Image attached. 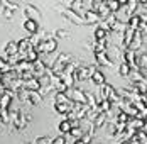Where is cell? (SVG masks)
Masks as SVG:
<instances>
[{"mask_svg":"<svg viewBox=\"0 0 147 144\" xmlns=\"http://www.w3.org/2000/svg\"><path fill=\"white\" fill-rule=\"evenodd\" d=\"M137 17H139V22L140 24H147V14H139Z\"/></svg>","mask_w":147,"mask_h":144,"instance_id":"cell-32","label":"cell"},{"mask_svg":"<svg viewBox=\"0 0 147 144\" xmlns=\"http://www.w3.org/2000/svg\"><path fill=\"white\" fill-rule=\"evenodd\" d=\"M24 14L27 19H32V20H37L39 17H41V10L36 7V5H32V3H27L26 7H24Z\"/></svg>","mask_w":147,"mask_h":144,"instance_id":"cell-8","label":"cell"},{"mask_svg":"<svg viewBox=\"0 0 147 144\" xmlns=\"http://www.w3.org/2000/svg\"><path fill=\"white\" fill-rule=\"evenodd\" d=\"M0 5H2V9H9V10H12V12H15V10L19 9V5H17L15 2H7V0H2Z\"/></svg>","mask_w":147,"mask_h":144,"instance_id":"cell-25","label":"cell"},{"mask_svg":"<svg viewBox=\"0 0 147 144\" xmlns=\"http://www.w3.org/2000/svg\"><path fill=\"white\" fill-rule=\"evenodd\" d=\"M3 15H5L7 19H12V15H14V12H12V10H9V9H3Z\"/></svg>","mask_w":147,"mask_h":144,"instance_id":"cell-33","label":"cell"},{"mask_svg":"<svg viewBox=\"0 0 147 144\" xmlns=\"http://www.w3.org/2000/svg\"><path fill=\"white\" fill-rule=\"evenodd\" d=\"M123 63H127L130 68H135V70H140L139 65H137V56L132 49H125L123 51Z\"/></svg>","mask_w":147,"mask_h":144,"instance_id":"cell-7","label":"cell"},{"mask_svg":"<svg viewBox=\"0 0 147 144\" xmlns=\"http://www.w3.org/2000/svg\"><path fill=\"white\" fill-rule=\"evenodd\" d=\"M129 119H130V117L125 114V112H122V110L118 112V115H117V122H120V124H127V120H129Z\"/></svg>","mask_w":147,"mask_h":144,"instance_id":"cell-28","label":"cell"},{"mask_svg":"<svg viewBox=\"0 0 147 144\" xmlns=\"http://www.w3.org/2000/svg\"><path fill=\"white\" fill-rule=\"evenodd\" d=\"M59 80H61V83H64L68 88H73V86H74L73 75H64V73H61V75H59Z\"/></svg>","mask_w":147,"mask_h":144,"instance_id":"cell-23","label":"cell"},{"mask_svg":"<svg viewBox=\"0 0 147 144\" xmlns=\"http://www.w3.org/2000/svg\"><path fill=\"white\" fill-rule=\"evenodd\" d=\"M66 95H68V98L73 102V103H81V105H85L86 103V93L83 92V90H80V88H68L66 90Z\"/></svg>","mask_w":147,"mask_h":144,"instance_id":"cell-3","label":"cell"},{"mask_svg":"<svg viewBox=\"0 0 147 144\" xmlns=\"http://www.w3.org/2000/svg\"><path fill=\"white\" fill-rule=\"evenodd\" d=\"M118 75H120V76H129V75H130V66L122 61V65L118 66Z\"/></svg>","mask_w":147,"mask_h":144,"instance_id":"cell-26","label":"cell"},{"mask_svg":"<svg viewBox=\"0 0 147 144\" xmlns=\"http://www.w3.org/2000/svg\"><path fill=\"white\" fill-rule=\"evenodd\" d=\"M56 48H58V39H56V37H53V39H49V41H46V43H44L46 54L54 53V51H56Z\"/></svg>","mask_w":147,"mask_h":144,"instance_id":"cell-19","label":"cell"},{"mask_svg":"<svg viewBox=\"0 0 147 144\" xmlns=\"http://www.w3.org/2000/svg\"><path fill=\"white\" fill-rule=\"evenodd\" d=\"M88 71H90V78H91V82H93L95 85L103 86L107 83V82H105V75H103L96 66H88Z\"/></svg>","mask_w":147,"mask_h":144,"instance_id":"cell-5","label":"cell"},{"mask_svg":"<svg viewBox=\"0 0 147 144\" xmlns=\"http://www.w3.org/2000/svg\"><path fill=\"white\" fill-rule=\"evenodd\" d=\"M26 100L32 103V105H39L41 102H42V97L39 95V92H29V90H26Z\"/></svg>","mask_w":147,"mask_h":144,"instance_id":"cell-14","label":"cell"},{"mask_svg":"<svg viewBox=\"0 0 147 144\" xmlns=\"http://www.w3.org/2000/svg\"><path fill=\"white\" fill-rule=\"evenodd\" d=\"M73 78L74 82H83V80H86V78H90V71H88V66H78L76 68V71L73 73Z\"/></svg>","mask_w":147,"mask_h":144,"instance_id":"cell-10","label":"cell"},{"mask_svg":"<svg viewBox=\"0 0 147 144\" xmlns=\"http://www.w3.org/2000/svg\"><path fill=\"white\" fill-rule=\"evenodd\" d=\"M24 29L27 31L29 36H36L39 32V22L37 20H32V19H26L24 20Z\"/></svg>","mask_w":147,"mask_h":144,"instance_id":"cell-9","label":"cell"},{"mask_svg":"<svg viewBox=\"0 0 147 144\" xmlns=\"http://www.w3.org/2000/svg\"><path fill=\"white\" fill-rule=\"evenodd\" d=\"M102 97L103 98H107V100H110L112 103H118V102L122 100L120 93H118L110 83H105V85L102 86Z\"/></svg>","mask_w":147,"mask_h":144,"instance_id":"cell-2","label":"cell"},{"mask_svg":"<svg viewBox=\"0 0 147 144\" xmlns=\"http://www.w3.org/2000/svg\"><path fill=\"white\" fill-rule=\"evenodd\" d=\"M140 46H142V34L139 31H135L134 39H132V43H130V46H129V49H132L134 53H135L137 49H140Z\"/></svg>","mask_w":147,"mask_h":144,"instance_id":"cell-16","label":"cell"},{"mask_svg":"<svg viewBox=\"0 0 147 144\" xmlns=\"http://www.w3.org/2000/svg\"><path fill=\"white\" fill-rule=\"evenodd\" d=\"M54 36H56L58 39H64V37H68V36H69V32H68L66 29H58V31L54 32Z\"/></svg>","mask_w":147,"mask_h":144,"instance_id":"cell-29","label":"cell"},{"mask_svg":"<svg viewBox=\"0 0 147 144\" xmlns=\"http://www.w3.org/2000/svg\"><path fill=\"white\" fill-rule=\"evenodd\" d=\"M91 51H93L95 54H98V53H107V51H108L107 41H95V46H93Z\"/></svg>","mask_w":147,"mask_h":144,"instance_id":"cell-21","label":"cell"},{"mask_svg":"<svg viewBox=\"0 0 147 144\" xmlns=\"http://www.w3.org/2000/svg\"><path fill=\"white\" fill-rule=\"evenodd\" d=\"M69 98L66 93H56L54 95V105H59V103H69Z\"/></svg>","mask_w":147,"mask_h":144,"instance_id":"cell-24","label":"cell"},{"mask_svg":"<svg viewBox=\"0 0 147 144\" xmlns=\"http://www.w3.org/2000/svg\"><path fill=\"white\" fill-rule=\"evenodd\" d=\"M32 144H51V137H37Z\"/></svg>","mask_w":147,"mask_h":144,"instance_id":"cell-31","label":"cell"},{"mask_svg":"<svg viewBox=\"0 0 147 144\" xmlns=\"http://www.w3.org/2000/svg\"><path fill=\"white\" fill-rule=\"evenodd\" d=\"M51 144H66V137H64L63 134H59L54 139H51Z\"/></svg>","mask_w":147,"mask_h":144,"instance_id":"cell-30","label":"cell"},{"mask_svg":"<svg viewBox=\"0 0 147 144\" xmlns=\"http://www.w3.org/2000/svg\"><path fill=\"white\" fill-rule=\"evenodd\" d=\"M139 5H142L144 9H147V0H144V2H139Z\"/></svg>","mask_w":147,"mask_h":144,"instance_id":"cell-34","label":"cell"},{"mask_svg":"<svg viewBox=\"0 0 147 144\" xmlns=\"http://www.w3.org/2000/svg\"><path fill=\"white\" fill-rule=\"evenodd\" d=\"M10 119H12V122H14V126L17 129H24V127L27 126V119H26L24 110H17L15 114L10 115Z\"/></svg>","mask_w":147,"mask_h":144,"instance_id":"cell-6","label":"cell"},{"mask_svg":"<svg viewBox=\"0 0 147 144\" xmlns=\"http://www.w3.org/2000/svg\"><path fill=\"white\" fill-rule=\"evenodd\" d=\"M93 39H95V41H107V39H108V32L103 27L96 26V27H95V32H93Z\"/></svg>","mask_w":147,"mask_h":144,"instance_id":"cell-17","label":"cell"},{"mask_svg":"<svg viewBox=\"0 0 147 144\" xmlns=\"http://www.w3.org/2000/svg\"><path fill=\"white\" fill-rule=\"evenodd\" d=\"M73 59V56L71 54H66V53H63V54H59V58H56V61L51 65V68H49V71L54 73V75H61L63 73V70H64V66L69 63Z\"/></svg>","mask_w":147,"mask_h":144,"instance_id":"cell-1","label":"cell"},{"mask_svg":"<svg viewBox=\"0 0 147 144\" xmlns=\"http://www.w3.org/2000/svg\"><path fill=\"white\" fill-rule=\"evenodd\" d=\"M19 54V46L15 41H10V43H7L5 46V56L7 58H12V56H17Z\"/></svg>","mask_w":147,"mask_h":144,"instance_id":"cell-15","label":"cell"},{"mask_svg":"<svg viewBox=\"0 0 147 144\" xmlns=\"http://www.w3.org/2000/svg\"><path fill=\"white\" fill-rule=\"evenodd\" d=\"M96 22H102L100 15L93 10H85L83 12V24H96Z\"/></svg>","mask_w":147,"mask_h":144,"instance_id":"cell-11","label":"cell"},{"mask_svg":"<svg viewBox=\"0 0 147 144\" xmlns=\"http://www.w3.org/2000/svg\"><path fill=\"white\" fill-rule=\"evenodd\" d=\"M83 134H85V132H83V129H81V127H73V129L69 130V136H71V137H74L76 141H78V139H81V136H83Z\"/></svg>","mask_w":147,"mask_h":144,"instance_id":"cell-27","label":"cell"},{"mask_svg":"<svg viewBox=\"0 0 147 144\" xmlns=\"http://www.w3.org/2000/svg\"><path fill=\"white\" fill-rule=\"evenodd\" d=\"M73 105H74L73 102H69V103H59V105H53V107L58 114H68V112L73 110Z\"/></svg>","mask_w":147,"mask_h":144,"instance_id":"cell-18","label":"cell"},{"mask_svg":"<svg viewBox=\"0 0 147 144\" xmlns=\"http://www.w3.org/2000/svg\"><path fill=\"white\" fill-rule=\"evenodd\" d=\"M56 9L61 10L63 15H64V19L71 20L73 24H76V26H81V24H83V17H81L80 14H76L74 10H71V9H63V7H56Z\"/></svg>","mask_w":147,"mask_h":144,"instance_id":"cell-4","label":"cell"},{"mask_svg":"<svg viewBox=\"0 0 147 144\" xmlns=\"http://www.w3.org/2000/svg\"><path fill=\"white\" fill-rule=\"evenodd\" d=\"M59 132L64 136V134H69V130L73 129V126H71V120H68V119H64V120H61V124H59Z\"/></svg>","mask_w":147,"mask_h":144,"instance_id":"cell-22","label":"cell"},{"mask_svg":"<svg viewBox=\"0 0 147 144\" xmlns=\"http://www.w3.org/2000/svg\"><path fill=\"white\" fill-rule=\"evenodd\" d=\"M107 119H108V114H107V112H100V114L96 115V119L91 122V126H93L95 129H96V127H102L103 124L107 122Z\"/></svg>","mask_w":147,"mask_h":144,"instance_id":"cell-20","label":"cell"},{"mask_svg":"<svg viewBox=\"0 0 147 144\" xmlns=\"http://www.w3.org/2000/svg\"><path fill=\"white\" fill-rule=\"evenodd\" d=\"M95 61H96V65H100V66H113V63H112V59L108 56V53H98V54H95Z\"/></svg>","mask_w":147,"mask_h":144,"instance_id":"cell-12","label":"cell"},{"mask_svg":"<svg viewBox=\"0 0 147 144\" xmlns=\"http://www.w3.org/2000/svg\"><path fill=\"white\" fill-rule=\"evenodd\" d=\"M134 34H135V31L130 29V27H127L125 32L122 34V46H123L125 49H129V46H130V43H132V39H134Z\"/></svg>","mask_w":147,"mask_h":144,"instance_id":"cell-13","label":"cell"}]
</instances>
